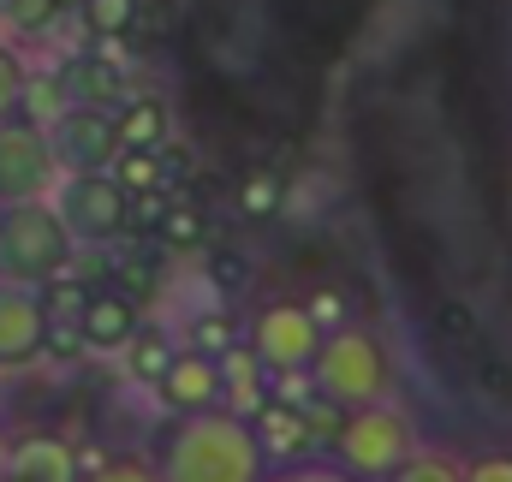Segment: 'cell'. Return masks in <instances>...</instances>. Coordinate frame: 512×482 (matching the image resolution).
Segmentation results:
<instances>
[{
	"instance_id": "cell-4",
	"label": "cell",
	"mask_w": 512,
	"mask_h": 482,
	"mask_svg": "<svg viewBox=\"0 0 512 482\" xmlns=\"http://www.w3.org/2000/svg\"><path fill=\"white\" fill-rule=\"evenodd\" d=\"M411 453H417V429H411V417L393 411L387 399L382 405H358V411H346L340 429H334V459H340L352 477H364V482H387Z\"/></svg>"
},
{
	"instance_id": "cell-5",
	"label": "cell",
	"mask_w": 512,
	"mask_h": 482,
	"mask_svg": "<svg viewBox=\"0 0 512 482\" xmlns=\"http://www.w3.org/2000/svg\"><path fill=\"white\" fill-rule=\"evenodd\" d=\"M322 334H328V328L316 322L310 304H298V298H274V304H262V310L251 316L245 346L262 358L268 375H310V358H316Z\"/></svg>"
},
{
	"instance_id": "cell-15",
	"label": "cell",
	"mask_w": 512,
	"mask_h": 482,
	"mask_svg": "<svg viewBox=\"0 0 512 482\" xmlns=\"http://www.w3.org/2000/svg\"><path fill=\"white\" fill-rule=\"evenodd\" d=\"M114 125H120V143H126V149H161L173 114H167L161 96H126V102L114 108Z\"/></svg>"
},
{
	"instance_id": "cell-18",
	"label": "cell",
	"mask_w": 512,
	"mask_h": 482,
	"mask_svg": "<svg viewBox=\"0 0 512 482\" xmlns=\"http://www.w3.org/2000/svg\"><path fill=\"white\" fill-rule=\"evenodd\" d=\"M114 179H120L126 191H149V185H161V179H167L161 149H120V155H114Z\"/></svg>"
},
{
	"instance_id": "cell-9",
	"label": "cell",
	"mask_w": 512,
	"mask_h": 482,
	"mask_svg": "<svg viewBox=\"0 0 512 482\" xmlns=\"http://www.w3.org/2000/svg\"><path fill=\"white\" fill-rule=\"evenodd\" d=\"M48 346V310L36 286H12L0 280V369L36 363Z\"/></svg>"
},
{
	"instance_id": "cell-19",
	"label": "cell",
	"mask_w": 512,
	"mask_h": 482,
	"mask_svg": "<svg viewBox=\"0 0 512 482\" xmlns=\"http://www.w3.org/2000/svg\"><path fill=\"white\" fill-rule=\"evenodd\" d=\"M387 482H465V465H459L453 453H423V447H417Z\"/></svg>"
},
{
	"instance_id": "cell-29",
	"label": "cell",
	"mask_w": 512,
	"mask_h": 482,
	"mask_svg": "<svg viewBox=\"0 0 512 482\" xmlns=\"http://www.w3.org/2000/svg\"><path fill=\"white\" fill-rule=\"evenodd\" d=\"M310 310H316V322H322V328H334V316H340V298H334V292H322V298H310Z\"/></svg>"
},
{
	"instance_id": "cell-23",
	"label": "cell",
	"mask_w": 512,
	"mask_h": 482,
	"mask_svg": "<svg viewBox=\"0 0 512 482\" xmlns=\"http://www.w3.org/2000/svg\"><path fill=\"white\" fill-rule=\"evenodd\" d=\"M60 12H66V0H6V24L24 36H42Z\"/></svg>"
},
{
	"instance_id": "cell-22",
	"label": "cell",
	"mask_w": 512,
	"mask_h": 482,
	"mask_svg": "<svg viewBox=\"0 0 512 482\" xmlns=\"http://www.w3.org/2000/svg\"><path fill=\"white\" fill-rule=\"evenodd\" d=\"M131 18H137V0H84V24L108 42V36H120L131 30Z\"/></svg>"
},
{
	"instance_id": "cell-3",
	"label": "cell",
	"mask_w": 512,
	"mask_h": 482,
	"mask_svg": "<svg viewBox=\"0 0 512 482\" xmlns=\"http://www.w3.org/2000/svg\"><path fill=\"white\" fill-rule=\"evenodd\" d=\"M78 256V239L60 215V203L36 197V203H6L0 209V280L12 286H48L54 274H66Z\"/></svg>"
},
{
	"instance_id": "cell-20",
	"label": "cell",
	"mask_w": 512,
	"mask_h": 482,
	"mask_svg": "<svg viewBox=\"0 0 512 482\" xmlns=\"http://www.w3.org/2000/svg\"><path fill=\"white\" fill-rule=\"evenodd\" d=\"M262 482H364V477H352L340 459H292V465H268V477Z\"/></svg>"
},
{
	"instance_id": "cell-8",
	"label": "cell",
	"mask_w": 512,
	"mask_h": 482,
	"mask_svg": "<svg viewBox=\"0 0 512 482\" xmlns=\"http://www.w3.org/2000/svg\"><path fill=\"white\" fill-rule=\"evenodd\" d=\"M48 137H54V155H60L66 173H102L126 149L120 125H114V108H90V102H66L60 120L48 125Z\"/></svg>"
},
{
	"instance_id": "cell-30",
	"label": "cell",
	"mask_w": 512,
	"mask_h": 482,
	"mask_svg": "<svg viewBox=\"0 0 512 482\" xmlns=\"http://www.w3.org/2000/svg\"><path fill=\"white\" fill-rule=\"evenodd\" d=\"M6 447H12V441H6V435H0V471H6Z\"/></svg>"
},
{
	"instance_id": "cell-7",
	"label": "cell",
	"mask_w": 512,
	"mask_h": 482,
	"mask_svg": "<svg viewBox=\"0 0 512 482\" xmlns=\"http://www.w3.org/2000/svg\"><path fill=\"white\" fill-rule=\"evenodd\" d=\"M60 215H66V227H72L78 244H108L131 227V191L114 179V167L72 173L66 191H60Z\"/></svg>"
},
{
	"instance_id": "cell-28",
	"label": "cell",
	"mask_w": 512,
	"mask_h": 482,
	"mask_svg": "<svg viewBox=\"0 0 512 482\" xmlns=\"http://www.w3.org/2000/svg\"><path fill=\"white\" fill-rule=\"evenodd\" d=\"M239 203H245L251 215H268V209L280 203V185H274L268 173H256V179H245V197H239Z\"/></svg>"
},
{
	"instance_id": "cell-13",
	"label": "cell",
	"mask_w": 512,
	"mask_h": 482,
	"mask_svg": "<svg viewBox=\"0 0 512 482\" xmlns=\"http://www.w3.org/2000/svg\"><path fill=\"white\" fill-rule=\"evenodd\" d=\"M6 471L24 482H78V453L60 435H18L6 447Z\"/></svg>"
},
{
	"instance_id": "cell-10",
	"label": "cell",
	"mask_w": 512,
	"mask_h": 482,
	"mask_svg": "<svg viewBox=\"0 0 512 482\" xmlns=\"http://www.w3.org/2000/svg\"><path fill=\"white\" fill-rule=\"evenodd\" d=\"M155 393H161V405L173 411V417H185V411H209V405H221L227 399V375H221V358H209V352H173V363L161 369V381H155Z\"/></svg>"
},
{
	"instance_id": "cell-14",
	"label": "cell",
	"mask_w": 512,
	"mask_h": 482,
	"mask_svg": "<svg viewBox=\"0 0 512 482\" xmlns=\"http://www.w3.org/2000/svg\"><path fill=\"white\" fill-rule=\"evenodd\" d=\"M60 78H66V96H72V102H90V108H120L131 96L126 72H120L108 54H78Z\"/></svg>"
},
{
	"instance_id": "cell-21",
	"label": "cell",
	"mask_w": 512,
	"mask_h": 482,
	"mask_svg": "<svg viewBox=\"0 0 512 482\" xmlns=\"http://www.w3.org/2000/svg\"><path fill=\"white\" fill-rule=\"evenodd\" d=\"M66 102H72V96H66V78L54 72V78H30V84H24V108H18V114H30V120L54 125Z\"/></svg>"
},
{
	"instance_id": "cell-16",
	"label": "cell",
	"mask_w": 512,
	"mask_h": 482,
	"mask_svg": "<svg viewBox=\"0 0 512 482\" xmlns=\"http://www.w3.org/2000/svg\"><path fill=\"white\" fill-rule=\"evenodd\" d=\"M173 352H179V346H173L167 334L137 328V334H131V346H126V363H131V375H137V381H149V387H155V381H161V369L173 363Z\"/></svg>"
},
{
	"instance_id": "cell-27",
	"label": "cell",
	"mask_w": 512,
	"mask_h": 482,
	"mask_svg": "<svg viewBox=\"0 0 512 482\" xmlns=\"http://www.w3.org/2000/svg\"><path fill=\"white\" fill-rule=\"evenodd\" d=\"M465 482H512V453H477L465 465Z\"/></svg>"
},
{
	"instance_id": "cell-11",
	"label": "cell",
	"mask_w": 512,
	"mask_h": 482,
	"mask_svg": "<svg viewBox=\"0 0 512 482\" xmlns=\"http://www.w3.org/2000/svg\"><path fill=\"white\" fill-rule=\"evenodd\" d=\"M251 429H256V441H262V453H268V465L310 459V453H316V435H322V429L310 423V411H298V405L280 399V393H268L251 411Z\"/></svg>"
},
{
	"instance_id": "cell-17",
	"label": "cell",
	"mask_w": 512,
	"mask_h": 482,
	"mask_svg": "<svg viewBox=\"0 0 512 482\" xmlns=\"http://www.w3.org/2000/svg\"><path fill=\"white\" fill-rule=\"evenodd\" d=\"M203 233H209V227H203V209H197V203H185V197L173 191V209L161 215L155 239H167L173 250H191V244H203Z\"/></svg>"
},
{
	"instance_id": "cell-6",
	"label": "cell",
	"mask_w": 512,
	"mask_h": 482,
	"mask_svg": "<svg viewBox=\"0 0 512 482\" xmlns=\"http://www.w3.org/2000/svg\"><path fill=\"white\" fill-rule=\"evenodd\" d=\"M54 179H60V155H54L48 125L30 114H6L0 120V209L48 197Z\"/></svg>"
},
{
	"instance_id": "cell-2",
	"label": "cell",
	"mask_w": 512,
	"mask_h": 482,
	"mask_svg": "<svg viewBox=\"0 0 512 482\" xmlns=\"http://www.w3.org/2000/svg\"><path fill=\"white\" fill-rule=\"evenodd\" d=\"M310 387H316V399H328L340 411L393 399V358H387L382 334L364 322H334L310 358Z\"/></svg>"
},
{
	"instance_id": "cell-25",
	"label": "cell",
	"mask_w": 512,
	"mask_h": 482,
	"mask_svg": "<svg viewBox=\"0 0 512 482\" xmlns=\"http://www.w3.org/2000/svg\"><path fill=\"white\" fill-rule=\"evenodd\" d=\"M24 84H30V72H24V60L0 42V120L6 114H18L24 108Z\"/></svg>"
},
{
	"instance_id": "cell-12",
	"label": "cell",
	"mask_w": 512,
	"mask_h": 482,
	"mask_svg": "<svg viewBox=\"0 0 512 482\" xmlns=\"http://www.w3.org/2000/svg\"><path fill=\"white\" fill-rule=\"evenodd\" d=\"M78 328H84V346H90V352H126L131 334L143 328L137 298H131V292H114V286L90 292L84 310H78Z\"/></svg>"
},
{
	"instance_id": "cell-31",
	"label": "cell",
	"mask_w": 512,
	"mask_h": 482,
	"mask_svg": "<svg viewBox=\"0 0 512 482\" xmlns=\"http://www.w3.org/2000/svg\"><path fill=\"white\" fill-rule=\"evenodd\" d=\"M0 482H24V477H18V471H0Z\"/></svg>"
},
{
	"instance_id": "cell-24",
	"label": "cell",
	"mask_w": 512,
	"mask_h": 482,
	"mask_svg": "<svg viewBox=\"0 0 512 482\" xmlns=\"http://www.w3.org/2000/svg\"><path fill=\"white\" fill-rule=\"evenodd\" d=\"M84 482H161L155 471V459H137V453H114V459H102L96 471Z\"/></svg>"
},
{
	"instance_id": "cell-1",
	"label": "cell",
	"mask_w": 512,
	"mask_h": 482,
	"mask_svg": "<svg viewBox=\"0 0 512 482\" xmlns=\"http://www.w3.org/2000/svg\"><path fill=\"white\" fill-rule=\"evenodd\" d=\"M155 471H161V482H262L268 453H262L245 411L209 405V411H185L161 429Z\"/></svg>"
},
{
	"instance_id": "cell-26",
	"label": "cell",
	"mask_w": 512,
	"mask_h": 482,
	"mask_svg": "<svg viewBox=\"0 0 512 482\" xmlns=\"http://www.w3.org/2000/svg\"><path fill=\"white\" fill-rule=\"evenodd\" d=\"M191 334H197V352H209V358H227L239 340H233V322L221 316V310H209V316H197L191 322Z\"/></svg>"
}]
</instances>
